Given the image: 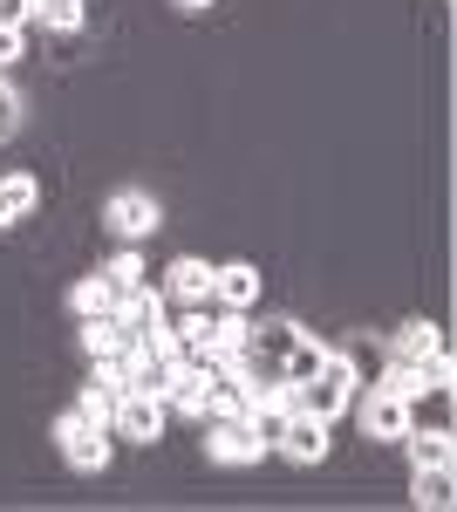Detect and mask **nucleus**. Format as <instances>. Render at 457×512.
<instances>
[{"label":"nucleus","mask_w":457,"mask_h":512,"mask_svg":"<svg viewBox=\"0 0 457 512\" xmlns=\"http://www.w3.org/2000/svg\"><path fill=\"white\" fill-rule=\"evenodd\" d=\"M164 294H178L185 308H212V267H205L198 253L171 260V267H164Z\"/></svg>","instance_id":"9"},{"label":"nucleus","mask_w":457,"mask_h":512,"mask_svg":"<svg viewBox=\"0 0 457 512\" xmlns=\"http://www.w3.org/2000/svg\"><path fill=\"white\" fill-rule=\"evenodd\" d=\"M69 308H76L82 321H89V315H110V308H116L110 280H103V274H89V280H76V287H69Z\"/></svg>","instance_id":"17"},{"label":"nucleus","mask_w":457,"mask_h":512,"mask_svg":"<svg viewBox=\"0 0 457 512\" xmlns=\"http://www.w3.org/2000/svg\"><path fill=\"white\" fill-rule=\"evenodd\" d=\"M41 205V185L28 171H14V178H0V226H21L28 212Z\"/></svg>","instance_id":"12"},{"label":"nucleus","mask_w":457,"mask_h":512,"mask_svg":"<svg viewBox=\"0 0 457 512\" xmlns=\"http://www.w3.org/2000/svg\"><path fill=\"white\" fill-rule=\"evenodd\" d=\"M21 55H28V28H0V76H7Z\"/></svg>","instance_id":"20"},{"label":"nucleus","mask_w":457,"mask_h":512,"mask_svg":"<svg viewBox=\"0 0 457 512\" xmlns=\"http://www.w3.org/2000/svg\"><path fill=\"white\" fill-rule=\"evenodd\" d=\"M164 417H171V403H164V396L123 390V403H116V417H110V431L130 437V444H157V437H164Z\"/></svg>","instance_id":"3"},{"label":"nucleus","mask_w":457,"mask_h":512,"mask_svg":"<svg viewBox=\"0 0 457 512\" xmlns=\"http://www.w3.org/2000/svg\"><path fill=\"white\" fill-rule=\"evenodd\" d=\"M321 362H328V342H321L314 328H301V335H294V349L280 355V383H287V390H301L307 376H321Z\"/></svg>","instance_id":"10"},{"label":"nucleus","mask_w":457,"mask_h":512,"mask_svg":"<svg viewBox=\"0 0 457 512\" xmlns=\"http://www.w3.org/2000/svg\"><path fill=\"white\" fill-rule=\"evenodd\" d=\"M444 349V328L437 321H403L396 328V342H389V355H403V362H423V355Z\"/></svg>","instance_id":"13"},{"label":"nucleus","mask_w":457,"mask_h":512,"mask_svg":"<svg viewBox=\"0 0 457 512\" xmlns=\"http://www.w3.org/2000/svg\"><path fill=\"white\" fill-rule=\"evenodd\" d=\"M82 349H89V362H96V355H110L116 349V321L110 315H89V321H82Z\"/></svg>","instance_id":"19"},{"label":"nucleus","mask_w":457,"mask_h":512,"mask_svg":"<svg viewBox=\"0 0 457 512\" xmlns=\"http://www.w3.org/2000/svg\"><path fill=\"white\" fill-rule=\"evenodd\" d=\"M355 390H362V362L348 349H328V362H321V376H307L301 390H294V410H307V417H321V424H335L348 403H355Z\"/></svg>","instance_id":"1"},{"label":"nucleus","mask_w":457,"mask_h":512,"mask_svg":"<svg viewBox=\"0 0 457 512\" xmlns=\"http://www.w3.org/2000/svg\"><path fill=\"white\" fill-rule=\"evenodd\" d=\"M410 499H417L423 512H451V506H457L451 465H417V478H410Z\"/></svg>","instance_id":"11"},{"label":"nucleus","mask_w":457,"mask_h":512,"mask_svg":"<svg viewBox=\"0 0 457 512\" xmlns=\"http://www.w3.org/2000/svg\"><path fill=\"white\" fill-rule=\"evenodd\" d=\"M403 431H410V396L376 390V383H369V396H362V437H376V444H403Z\"/></svg>","instance_id":"5"},{"label":"nucleus","mask_w":457,"mask_h":512,"mask_svg":"<svg viewBox=\"0 0 457 512\" xmlns=\"http://www.w3.org/2000/svg\"><path fill=\"white\" fill-rule=\"evenodd\" d=\"M14 123H21V96L7 89V76H0V144L14 137Z\"/></svg>","instance_id":"21"},{"label":"nucleus","mask_w":457,"mask_h":512,"mask_svg":"<svg viewBox=\"0 0 457 512\" xmlns=\"http://www.w3.org/2000/svg\"><path fill=\"white\" fill-rule=\"evenodd\" d=\"M178 7H191V14H198V7H212V0H178Z\"/></svg>","instance_id":"23"},{"label":"nucleus","mask_w":457,"mask_h":512,"mask_svg":"<svg viewBox=\"0 0 457 512\" xmlns=\"http://www.w3.org/2000/svg\"><path fill=\"white\" fill-rule=\"evenodd\" d=\"M35 21V0H0V28H28Z\"/></svg>","instance_id":"22"},{"label":"nucleus","mask_w":457,"mask_h":512,"mask_svg":"<svg viewBox=\"0 0 457 512\" xmlns=\"http://www.w3.org/2000/svg\"><path fill=\"white\" fill-rule=\"evenodd\" d=\"M103 219H110L123 239H144L157 219H164V212H157V198H151V192H137V185H130V192H116L110 205H103Z\"/></svg>","instance_id":"8"},{"label":"nucleus","mask_w":457,"mask_h":512,"mask_svg":"<svg viewBox=\"0 0 457 512\" xmlns=\"http://www.w3.org/2000/svg\"><path fill=\"white\" fill-rule=\"evenodd\" d=\"M35 7H41V0H35Z\"/></svg>","instance_id":"24"},{"label":"nucleus","mask_w":457,"mask_h":512,"mask_svg":"<svg viewBox=\"0 0 457 512\" xmlns=\"http://www.w3.org/2000/svg\"><path fill=\"white\" fill-rule=\"evenodd\" d=\"M260 301V267L253 260H226V267H212V308H253Z\"/></svg>","instance_id":"6"},{"label":"nucleus","mask_w":457,"mask_h":512,"mask_svg":"<svg viewBox=\"0 0 457 512\" xmlns=\"http://www.w3.org/2000/svg\"><path fill=\"white\" fill-rule=\"evenodd\" d=\"M205 424V451L219 458V465H253V458H267V444L253 437L246 417H198Z\"/></svg>","instance_id":"4"},{"label":"nucleus","mask_w":457,"mask_h":512,"mask_svg":"<svg viewBox=\"0 0 457 512\" xmlns=\"http://www.w3.org/2000/svg\"><path fill=\"white\" fill-rule=\"evenodd\" d=\"M328 431H335V424H321V417H307V410H294L273 451H287L294 465H321V458H328Z\"/></svg>","instance_id":"7"},{"label":"nucleus","mask_w":457,"mask_h":512,"mask_svg":"<svg viewBox=\"0 0 457 512\" xmlns=\"http://www.w3.org/2000/svg\"><path fill=\"white\" fill-rule=\"evenodd\" d=\"M103 280H110V294H137V287H151V280H164V274H151V267L137 260V246H123L110 267H103Z\"/></svg>","instance_id":"15"},{"label":"nucleus","mask_w":457,"mask_h":512,"mask_svg":"<svg viewBox=\"0 0 457 512\" xmlns=\"http://www.w3.org/2000/svg\"><path fill=\"white\" fill-rule=\"evenodd\" d=\"M35 14L55 28V35H76V28H82V0H41Z\"/></svg>","instance_id":"18"},{"label":"nucleus","mask_w":457,"mask_h":512,"mask_svg":"<svg viewBox=\"0 0 457 512\" xmlns=\"http://www.w3.org/2000/svg\"><path fill=\"white\" fill-rule=\"evenodd\" d=\"M116 403H123V383H103V376H89V390H82L76 417H82V424H110Z\"/></svg>","instance_id":"16"},{"label":"nucleus","mask_w":457,"mask_h":512,"mask_svg":"<svg viewBox=\"0 0 457 512\" xmlns=\"http://www.w3.org/2000/svg\"><path fill=\"white\" fill-rule=\"evenodd\" d=\"M55 444H62V458H69L76 472H110V458H116V431L110 424H82L76 410L55 424Z\"/></svg>","instance_id":"2"},{"label":"nucleus","mask_w":457,"mask_h":512,"mask_svg":"<svg viewBox=\"0 0 457 512\" xmlns=\"http://www.w3.org/2000/svg\"><path fill=\"white\" fill-rule=\"evenodd\" d=\"M403 451H410V465H451V458H457L451 431H423V424L403 431Z\"/></svg>","instance_id":"14"}]
</instances>
